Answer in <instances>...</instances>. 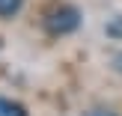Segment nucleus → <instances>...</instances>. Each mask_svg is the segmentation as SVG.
<instances>
[{
    "instance_id": "nucleus-5",
    "label": "nucleus",
    "mask_w": 122,
    "mask_h": 116,
    "mask_svg": "<svg viewBox=\"0 0 122 116\" xmlns=\"http://www.w3.org/2000/svg\"><path fill=\"white\" fill-rule=\"evenodd\" d=\"M83 116H116L113 110H104V107H95V110H86Z\"/></svg>"
},
{
    "instance_id": "nucleus-2",
    "label": "nucleus",
    "mask_w": 122,
    "mask_h": 116,
    "mask_svg": "<svg viewBox=\"0 0 122 116\" xmlns=\"http://www.w3.org/2000/svg\"><path fill=\"white\" fill-rule=\"evenodd\" d=\"M0 116H30V113H27V107H24V104H18V101L0 95Z\"/></svg>"
},
{
    "instance_id": "nucleus-3",
    "label": "nucleus",
    "mask_w": 122,
    "mask_h": 116,
    "mask_svg": "<svg viewBox=\"0 0 122 116\" xmlns=\"http://www.w3.org/2000/svg\"><path fill=\"white\" fill-rule=\"evenodd\" d=\"M24 6V0H0V18H12L18 15Z\"/></svg>"
},
{
    "instance_id": "nucleus-4",
    "label": "nucleus",
    "mask_w": 122,
    "mask_h": 116,
    "mask_svg": "<svg viewBox=\"0 0 122 116\" xmlns=\"http://www.w3.org/2000/svg\"><path fill=\"white\" fill-rule=\"evenodd\" d=\"M107 36H116V39H122V15H116L110 24H107Z\"/></svg>"
},
{
    "instance_id": "nucleus-1",
    "label": "nucleus",
    "mask_w": 122,
    "mask_h": 116,
    "mask_svg": "<svg viewBox=\"0 0 122 116\" xmlns=\"http://www.w3.org/2000/svg\"><path fill=\"white\" fill-rule=\"evenodd\" d=\"M42 27L51 36H69L81 27V9L71 6V3H54L42 15Z\"/></svg>"
}]
</instances>
